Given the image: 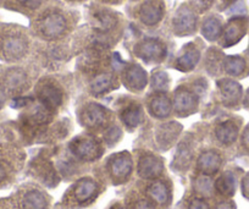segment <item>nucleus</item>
<instances>
[{
  "label": "nucleus",
  "instance_id": "nucleus-20",
  "mask_svg": "<svg viewBox=\"0 0 249 209\" xmlns=\"http://www.w3.org/2000/svg\"><path fill=\"white\" fill-rule=\"evenodd\" d=\"M221 95L224 97V100L229 104L237 102V99L241 95V87L236 82L230 80H221L217 82Z\"/></svg>",
  "mask_w": 249,
  "mask_h": 209
},
{
  "label": "nucleus",
  "instance_id": "nucleus-21",
  "mask_svg": "<svg viewBox=\"0 0 249 209\" xmlns=\"http://www.w3.org/2000/svg\"><path fill=\"white\" fill-rule=\"evenodd\" d=\"M23 207L25 209H45L47 199L42 192L33 190V191L27 192L23 197Z\"/></svg>",
  "mask_w": 249,
  "mask_h": 209
},
{
  "label": "nucleus",
  "instance_id": "nucleus-34",
  "mask_svg": "<svg viewBox=\"0 0 249 209\" xmlns=\"http://www.w3.org/2000/svg\"><path fill=\"white\" fill-rule=\"evenodd\" d=\"M18 1L22 6L27 9H32V10L33 9H37L40 5V3H42V0H18Z\"/></svg>",
  "mask_w": 249,
  "mask_h": 209
},
{
  "label": "nucleus",
  "instance_id": "nucleus-31",
  "mask_svg": "<svg viewBox=\"0 0 249 209\" xmlns=\"http://www.w3.org/2000/svg\"><path fill=\"white\" fill-rule=\"evenodd\" d=\"M97 20L99 21V25L103 30H109L115 25L114 16L107 13H100L97 15Z\"/></svg>",
  "mask_w": 249,
  "mask_h": 209
},
{
  "label": "nucleus",
  "instance_id": "nucleus-7",
  "mask_svg": "<svg viewBox=\"0 0 249 209\" xmlns=\"http://www.w3.org/2000/svg\"><path fill=\"white\" fill-rule=\"evenodd\" d=\"M38 95H39V99L40 102H42V104L44 105L47 109H49L50 112L56 109L62 102L61 90L52 82L43 83V85L40 86Z\"/></svg>",
  "mask_w": 249,
  "mask_h": 209
},
{
  "label": "nucleus",
  "instance_id": "nucleus-8",
  "mask_svg": "<svg viewBox=\"0 0 249 209\" xmlns=\"http://www.w3.org/2000/svg\"><path fill=\"white\" fill-rule=\"evenodd\" d=\"M162 170H164V164L160 158L152 154L143 155L141 158L140 164H138V172L144 179H155L161 175Z\"/></svg>",
  "mask_w": 249,
  "mask_h": 209
},
{
  "label": "nucleus",
  "instance_id": "nucleus-26",
  "mask_svg": "<svg viewBox=\"0 0 249 209\" xmlns=\"http://www.w3.org/2000/svg\"><path fill=\"white\" fill-rule=\"evenodd\" d=\"M216 190L221 194H225V196H231L234 192V179L232 177L231 174H225L220 177L216 181Z\"/></svg>",
  "mask_w": 249,
  "mask_h": 209
},
{
  "label": "nucleus",
  "instance_id": "nucleus-36",
  "mask_svg": "<svg viewBox=\"0 0 249 209\" xmlns=\"http://www.w3.org/2000/svg\"><path fill=\"white\" fill-rule=\"evenodd\" d=\"M135 209H154V207L147 201H140L135 206Z\"/></svg>",
  "mask_w": 249,
  "mask_h": 209
},
{
  "label": "nucleus",
  "instance_id": "nucleus-23",
  "mask_svg": "<svg viewBox=\"0 0 249 209\" xmlns=\"http://www.w3.org/2000/svg\"><path fill=\"white\" fill-rule=\"evenodd\" d=\"M148 193H149V196L159 204L167 203L170 199L169 189H167L166 185L161 181L154 182V184L149 187V190H148Z\"/></svg>",
  "mask_w": 249,
  "mask_h": 209
},
{
  "label": "nucleus",
  "instance_id": "nucleus-42",
  "mask_svg": "<svg viewBox=\"0 0 249 209\" xmlns=\"http://www.w3.org/2000/svg\"><path fill=\"white\" fill-rule=\"evenodd\" d=\"M5 176H6L5 169H4V168L1 167V165H0V182L3 181L4 179H5Z\"/></svg>",
  "mask_w": 249,
  "mask_h": 209
},
{
  "label": "nucleus",
  "instance_id": "nucleus-19",
  "mask_svg": "<svg viewBox=\"0 0 249 209\" xmlns=\"http://www.w3.org/2000/svg\"><path fill=\"white\" fill-rule=\"evenodd\" d=\"M121 119L124 124L130 129H135L143 121L142 108L138 104H131L124 108L121 114Z\"/></svg>",
  "mask_w": 249,
  "mask_h": 209
},
{
  "label": "nucleus",
  "instance_id": "nucleus-13",
  "mask_svg": "<svg viewBox=\"0 0 249 209\" xmlns=\"http://www.w3.org/2000/svg\"><path fill=\"white\" fill-rule=\"evenodd\" d=\"M200 59V54L198 52L197 48L192 44H188L184 48V53L181 57L177 59L176 61V69L179 71H183V73H188L191 70H193L196 67V65L198 64Z\"/></svg>",
  "mask_w": 249,
  "mask_h": 209
},
{
  "label": "nucleus",
  "instance_id": "nucleus-9",
  "mask_svg": "<svg viewBox=\"0 0 249 209\" xmlns=\"http://www.w3.org/2000/svg\"><path fill=\"white\" fill-rule=\"evenodd\" d=\"M27 50V43L18 36H9L1 44L3 55L9 60L20 59Z\"/></svg>",
  "mask_w": 249,
  "mask_h": 209
},
{
  "label": "nucleus",
  "instance_id": "nucleus-30",
  "mask_svg": "<svg viewBox=\"0 0 249 209\" xmlns=\"http://www.w3.org/2000/svg\"><path fill=\"white\" fill-rule=\"evenodd\" d=\"M190 158L191 153L188 148L183 147V150L179 148L178 153H177L176 155V160H175V165H176L177 168H184L188 163H190Z\"/></svg>",
  "mask_w": 249,
  "mask_h": 209
},
{
  "label": "nucleus",
  "instance_id": "nucleus-38",
  "mask_svg": "<svg viewBox=\"0 0 249 209\" xmlns=\"http://www.w3.org/2000/svg\"><path fill=\"white\" fill-rule=\"evenodd\" d=\"M243 192L244 196L249 198V176H247L243 181Z\"/></svg>",
  "mask_w": 249,
  "mask_h": 209
},
{
  "label": "nucleus",
  "instance_id": "nucleus-29",
  "mask_svg": "<svg viewBox=\"0 0 249 209\" xmlns=\"http://www.w3.org/2000/svg\"><path fill=\"white\" fill-rule=\"evenodd\" d=\"M153 88L157 91H164L169 87V76L164 71H158L152 77Z\"/></svg>",
  "mask_w": 249,
  "mask_h": 209
},
{
  "label": "nucleus",
  "instance_id": "nucleus-11",
  "mask_svg": "<svg viewBox=\"0 0 249 209\" xmlns=\"http://www.w3.org/2000/svg\"><path fill=\"white\" fill-rule=\"evenodd\" d=\"M147 74L140 65H131L124 73V85L132 91H142L147 86Z\"/></svg>",
  "mask_w": 249,
  "mask_h": 209
},
{
  "label": "nucleus",
  "instance_id": "nucleus-28",
  "mask_svg": "<svg viewBox=\"0 0 249 209\" xmlns=\"http://www.w3.org/2000/svg\"><path fill=\"white\" fill-rule=\"evenodd\" d=\"M26 76L20 70H14L6 76V85L10 88H18L25 83Z\"/></svg>",
  "mask_w": 249,
  "mask_h": 209
},
{
  "label": "nucleus",
  "instance_id": "nucleus-16",
  "mask_svg": "<svg viewBox=\"0 0 249 209\" xmlns=\"http://www.w3.org/2000/svg\"><path fill=\"white\" fill-rule=\"evenodd\" d=\"M221 165V158L214 151L204 152L198 159V169L205 175H212L219 170Z\"/></svg>",
  "mask_w": 249,
  "mask_h": 209
},
{
  "label": "nucleus",
  "instance_id": "nucleus-4",
  "mask_svg": "<svg viewBox=\"0 0 249 209\" xmlns=\"http://www.w3.org/2000/svg\"><path fill=\"white\" fill-rule=\"evenodd\" d=\"M172 25L177 35H191L195 32L196 26H197V16L188 6H181L172 20Z\"/></svg>",
  "mask_w": 249,
  "mask_h": 209
},
{
  "label": "nucleus",
  "instance_id": "nucleus-18",
  "mask_svg": "<svg viewBox=\"0 0 249 209\" xmlns=\"http://www.w3.org/2000/svg\"><path fill=\"white\" fill-rule=\"evenodd\" d=\"M244 33V23L241 19H234L227 25L224 32L225 44L231 45L238 42Z\"/></svg>",
  "mask_w": 249,
  "mask_h": 209
},
{
  "label": "nucleus",
  "instance_id": "nucleus-22",
  "mask_svg": "<svg viewBox=\"0 0 249 209\" xmlns=\"http://www.w3.org/2000/svg\"><path fill=\"white\" fill-rule=\"evenodd\" d=\"M179 131H181V126L178 124H176V122H170V124L161 126L159 133H158V139L164 146L169 145V143H171L178 136Z\"/></svg>",
  "mask_w": 249,
  "mask_h": 209
},
{
  "label": "nucleus",
  "instance_id": "nucleus-1",
  "mask_svg": "<svg viewBox=\"0 0 249 209\" xmlns=\"http://www.w3.org/2000/svg\"><path fill=\"white\" fill-rule=\"evenodd\" d=\"M68 23L65 18L59 13H50L39 21V32L47 39H56L65 33Z\"/></svg>",
  "mask_w": 249,
  "mask_h": 209
},
{
  "label": "nucleus",
  "instance_id": "nucleus-37",
  "mask_svg": "<svg viewBox=\"0 0 249 209\" xmlns=\"http://www.w3.org/2000/svg\"><path fill=\"white\" fill-rule=\"evenodd\" d=\"M124 61L121 60V57H120L119 54H115L114 55V67L115 69H121L122 66H124Z\"/></svg>",
  "mask_w": 249,
  "mask_h": 209
},
{
  "label": "nucleus",
  "instance_id": "nucleus-5",
  "mask_svg": "<svg viewBox=\"0 0 249 209\" xmlns=\"http://www.w3.org/2000/svg\"><path fill=\"white\" fill-rule=\"evenodd\" d=\"M109 170L114 180L124 181L132 171V160L128 153H119L109 160Z\"/></svg>",
  "mask_w": 249,
  "mask_h": 209
},
{
  "label": "nucleus",
  "instance_id": "nucleus-17",
  "mask_svg": "<svg viewBox=\"0 0 249 209\" xmlns=\"http://www.w3.org/2000/svg\"><path fill=\"white\" fill-rule=\"evenodd\" d=\"M116 85V80L111 74H100L90 83V90L95 95H104V93L110 92Z\"/></svg>",
  "mask_w": 249,
  "mask_h": 209
},
{
  "label": "nucleus",
  "instance_id": "nucleus-25",
  "mask_svg": "<svg viewBox=\"0 0 249 209\" xmlns=\"http://www.w3.org/2000/svg\"><path fill=\"white\" fill-rule=\"evenodd\" d=\"M202 33L208 40H215L221 35V23L217 19H208L202 27Z\"/></svg>",
  "mask_w": 249,
  "mask_h": 209
},
{
  "label": "nucleus",
  "instance_id": "nucleus-43",
  "mask_svg": "<svg viewBox=\"0 0 249 209\" xmlns=\"http://www.w3.org/2000/svg\"><path fill=\"white\" fill-rule=\"evenodd\" d=\"M112 209H121V207H116V208H115V207H114V208H112Z\"/></svg>",
  "mask_w": 249,
  "mask_h": 209
},
{
  "label": "nucleus",
  "instance_id": "nucleus-12",
  "mask_svg": "<svg viewBox=\"0 0 249 209\" xmlns=\"http://www.w3.org/2000/svg\"><path fill=\"white\" fill-rule=\"evenodd\" d=\"M107 109L99 104H88L82 113L83 124L87 127H99L107 122Z\"/></svg>",
  "mask_w": 249,
  "mask_h": 209
},
{
  "label": "nucleus",
  "instance_id": "nucleus-39",
  "mask_svg": "<svg viewBox=\"0 0 249 209\" xmlns=\"http://www.w3.org/2000/svg\"><path fill=\"white\" fill-rule=\"evenodd\" d=\"M213 1H214V0H199L200 8H202V9H208L210 5H212Z\"/></svg>",
  "mask_w": 249,
  "mask_h": 209
},
{
  "label": "nucleus",
  "instance_id": "nucleus-3",
  "mask_svg": "<svg viewBox=\"0 0 249 209\" xmlns=\"http://www.w3.org/2000/svg\"><path fill=\"white\" fill-rule=\"evenodd\" d=\"M135 53L147 62H160L166 57V47L158 39H145L136 45Z\"/></svg>",
  "mask_w": 249,
  "mask_h": 209
},
{
  "label": "nucleus",
  "instance_id": "nucleus-2",
  "mask_svg": "<svg viewBox=\"0 0 249 209\" xmlns=\"http://www.w3.org/2000/svg\"><path fill=\"white\" fill-rule=\"evenodd\" d=\"M71 152L83 160H94L102 155V147L92 137H78L70 145Z\"/></svg>",
  "mask_w": 249,
  "mask_h": 209
},
{
  "label": "nucleus",
  "instance_id": "nucleus-41",
  "mask_svg": "<svg viewBox=\"0 0 249 209\" xmlns=\"http://www.w3.org/2000/svg\"><path fill=\"white\" fill-rule=\"evenodd\" d=\"M216 209H233V206L231 203H221Z\"/></svg>",
  "mask_w": 249,
  "mask_h": 209
},
{
  "label": "nucleus",
  "instance_id": "nucleus-6",
  "mask_svg": "<svg viewBox=\"0 0 249 209\" xmlns=\"http://www.w3.org/2000/svg\"><path fill=\"white\" fill-rule=\"evenodd\" d=\"M197 105L198 100L195 93L184 90V88H179L176 91L174 98V107L177 114L181 116H187L197 109Z\"/></svg>",
  "mask_w": 249,
  "mask_h": 209
},
{
  "label": "nucleus",
  "instance_id": "nucleus-24",
  "mask_svg": "<svg viewBox=\"0 0 249 209\" xmlns=\"http://www.w3.org/2000/svg\"><path fill=\"white\" fill-rule=\"evenodd\" d=\"M216 137L222 143L233 142L237 137V127L232 122H222L216 127Z\"/></svg>",
  "mask_w": 249,
  "mask_h": 209
},
{
  "label": "nucleus",
  "instance_id": "nucleus-14",
  "mask_svg": "<svg viewBox=\"0 0 249 209\" xmlns=\"http://www.w3.org/2000/svg\"><path fill=\"white\" fill-rule=\"evenodd\" d=\"M97 190L98 186L93 180L82 179L76 184L75 189H73V196H75L76 201L80 203H87L94 198L97 194Z\"/></svg>",
  "mask_w": 249,
  "mask_h": 209
},
{
  "label": "nucleus",
  "instance_id": "nucleus-35",
  "mask_svg": "<svg viewBox=\"0 0 249 209\" xmlns=\"http://www.w3.org/2000/svg\"><path fill=\"white\" fill-rule=\"evenodd\" d=\"M190 209H209V206L203 199L196 198L191 202Z\"/></svg>",
  "mask_w": 249,
  "mask_h": 209
},
{
  "label": "nucleus",
  "instance_id": "nucleus-40",
  "mask_svg": "<svg viewBox=\"0 0 249 209\" xmlns=\"http://www.w3.org/2000/svg\"><path fill=\"white\" fill-rule=\"evenodd\" d=\"M243 142H244V145L247 146V147H249V127L246 130V132H244Z\"/></svg>",
  "mask_w": 249,
  "mask_h": 209
},
{
  "label": "nucleus",
  "instance_id": "nucleus-33",
  "mask_svg": "<svg viewBox=\"0 0 249 209\" xmlns=\"http://www.w3.org/2000/svg\"><path fill=\"white\" fill-rule=\"evenodd\" d=\"M196 187H197L198 191L202 192V193H208V192L210 191L209 180H208L207 177H200L197 181V184H196Z\"/></svg>",
  "mask_w": 249,
  "mask_h": 209
},
{
  "label": "nucleus",
  "instance_id": "nucleus-27",
  "mask_svg": "<svg viewBox=\"0 0 249 209\" xmlns=\"http://www.w3.org/2000/svg\"><path fill=\"white\" fill-rule=\"evenodd\" d=\"M244 69V61L241 57H230L225 61V70L230 75H239Z\"/></svg>",
  "mask_w": 249,
  "mask_h": 209
},
{
  "label": "nucleus",
  "instance_id": "nucleus-10",
  "mask_svg": "<svg viewBox=\"0 0 249 209\" xmlns=\"http://www.w3.org/2000/svg\"><path fill=\"white\" fill-rule=\"evenodd\" d=\"M164 9L162 5L155 0H148L142 4L140 9V18L144 25L154 26L162 19Z\"/></svg>",
  "mask_w": 249,
  "mask_h": 209
},
{
  "label": "nucleus",
  "instance_id": "nucleus-15",
  "mask_svg": "<svg viewBox=\"0 0 249 209\" xmlns=\"http://www.w3.org/2000/svg\"><path fill=\"white\" fill-rule=\"evenodd\" d=\"M149 110L152 113L153 116L159 117V119H164L171 114L172 104L171 100L164 95V93H157L154 97L152 98L149 104Z\"/></svg>",
  "mask_w": 249,
  "mask_h": 209
},
{
  "label": "nucleus",
  "instance_id": "nucleus-32",
  "mask_svg": "<svg viewBox=\"0 0 249 209\" xmlns=\"http://www.w3.org/2000/svg\"><path fill=\"white\" fill-rule=\"evenodd\" d=\"M120 136H121V131L117 127H111L105 133V139H107V142L109 145H112V143H115L120 138Z\"/></svg>",
  "mask_w": 249,
  "mask_h": 209
}]
</instances>
